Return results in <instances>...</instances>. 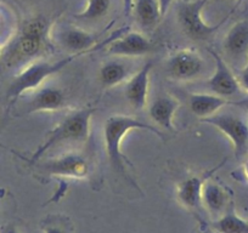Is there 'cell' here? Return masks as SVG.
<instances>
[{
  "label": "cell",
  "instance_id": "6da1fadb",
  "mask_svg": "<svg viewBox=\"0 0 248 233\" xmlns=\"http://www.w3.org/2000/svg\"><path fill=\"white\" fill-rule=\"evenodd\" d=\"M132 130H146L159 139H163V134L156 127L141 122L134 116L122 114L108 116L104 124V141L107 159L112 168L122 174H125V163L132 165L122 153V142L125 135Z\"/></svg>",
  "mask_w": 248,
  "mask_h": 233
},
{
  "label": "cell",
  "instance_id": "7a4b0ae2",
  "mask_svg": "<svg viewBox=\"0 0 248 233\" xmlns=\"http://www.w3.org/2000/svg\"><path fill=\"white\" fill-rule=\"evenodd\" d=\"M49 22L42 16L25 22L18 37L6 52V63L9 66L21 65L42 56L49 47Z\"/></svg>",
  "mask_w": 248,
  "mask_h": 233
},
{
  "label": "cell",
  "instance_id": "3957f363",
  "mask_svg": "<svg viewBox=\"0 0 248 233\" xmlns=\"http://www.w3.org/2000/svg\"><path fill=\"white\" fill-rule=\"evenodd\" d=\"M96 112L94 107H84L68 114L65 119L46 134L42 146L33 153L31 161L37 163L49 149L63 142H85L89 139L90 122Z\"/></svg>",
  "mask_w": 248,
  "mask_h": 233
},
{
  "label": "cell",
  "instance_id": "277c9868",
  "mask_svg": "<svg viewBox=\"0 0 248 233\" xmlns=\"http://www.w3.org/2000/svg\"><path fill=\"white\" fill-rule=\"evenodd\" d=\"M84 55L85 54H71L70 56L56 61V62L44 60L33 61L31 65L23 68L10 83L8 89V97L9 99H17L30 90L38 89L42 87V84L47 78L61 72L72 61H75L78 57L84 56Z\"/></svg>",
  "mask_w": 248,
  "mask_h": 233
},
{
  "label": "cell",
  "instance_id": "5b68a950",
  "mask_svg": "<svg viewBox=\"0 0 248 233\" xmlns=\"http://www.w3.org/2000/svg\"><path fill=\"white\" fill-rule=\"evenodd\" d=\"M207 3L208 0H187L183 1L179 6L178 20L181 29L190 39L195 42L207 40L228 20V17H225L221 22L214 26L207 23L202 16Z\"/></svg>",
  "mask_w": 248,
  "mask_h": 233
},
{
  "label": "cell",
  "instance_id": "8992f818",
  "mask_svg": "<svg viewBox=\"0 0 248 233\" xmlns=\"http://www.w3.org/2000/svg\"><path fill=\"white\" fill-rule=\"evenodd\" d=\"M201 122L214 127L230 140L238 160L248 156V123L243 118L232 113H216Z\"/></svg>",
  "mask_w": 248,
  "mask_h": 233
},
{
  "label": "cell",
  "instance_id": "52a82bcc",
  "mask_svg": "<svg viewBox=\"0 0 248 233\" xmlns=\"http://www.w3.org/2000/svg\"><path fill=\"white\" fill-rule=\"evenodd\" d=\"M125 29H128V28H121L118 32L109 35L105 42L99 43L97 42V35L93 34L88 30L77 27H67L65 29L60 30L59 34H57V40L71 54L87 55L97 49H102V47L105 49L112 40L123 34Z\"/></svg>",
  "mask_w": 248,
  "mask_h": 233
},
{
  "label": "cell",
  "instance_id": "ba28073f",
  "mask_svg": "<svg viewBox=\"0 0 248 233\" xmlns=\"http://www.w3.org/2000/svg\"><path fill=\"white\" fill-rule=\"evenodd\" d=\"M167 72L169 77L180 82L192 80L203 71V61L196 51L181 49L174 52L167 61Z\"/></svg>",
  "mask_w": 248,
  "mask_h": 233
},
{
  "label": "cell",
  "instance_id": "9c48e42d",
  "mask_svg": "<svg viewBox=\"0 0 248 233\" xmlns=\"http://www.w3.org/2000/svg\"><path fill=\"white\" fill-rule=\"evenodd\" d=\"M44 174L50 176L75 177L83 179L89 173V164L88 160L77 153H68L56 158L47 159L39 165Z\"/></svg>",
  "mask_w": 248,
  "mask_h": 233
},
{
  "label": "cell",
  "instance_id": "30bf717a",
  "mask_svg": "<svg viewBox=\"0 0 248 233\" xmlns=\"http://www.w3.org/2000/svg\"><path fill=\"white\" fill-rule=\"evenodd\" d=\"M208 52L214 58V73L208 80V87L211 91L218 96L225 97V99L238 94L241 84L228 63L214 50L208 49Z\"/></svg>",
  "mask_w": 248,
  "mask_h": 233
},
{
  "label": "cell",
  "instance_id": "8fae6325",
  "mask_svg": "<svg viewBox=\"0 0 248 233\" xmlns=\"http://www.w3.org/2000/svg\"><path fill=\"white\" fill-rule=\"evenodd\" d=\"M108 54L113 56L140 57L155 51V45L139 32H125L112 40L106 46Z\"/></svg>",
  "mask_w": 248,
  "mask_h": 233
},
{
  "label": "cell",
  "instance_id": "7c38bea8",
  "mask_svg": "<svg viewBox=\"0 0 248 233\" xmlns=\"http://www.w3.org/2000/svg\"><path fill=\"white\" fill-rule=\"evenodd\" d=\"M226 160L219 163L216 168L206 171V173L199 174V175H191V176L184 179L178 185V199L184 206L189 209L199 208L200 204H202V191L203 186L208 181L209 176L213 175L218 169L225 164Z\"/></svg>",
  "mask_w": 248,
  "mask_h": 233
},
{
  "label": "cell",
  "instance_id": "4fadbf2b",
  "mask_svg": "<svg viewBox=\"0 0 248 233\" xmlns=\"http://www.w3.org/2000/svg\"><path fill=\"white\" fill-rule=\"evenodd\" d=\"M152 67H154L152 62L145 63L135 74L129 77L124 87L125 99L137 111H141L146 106L147 96H149L150 73Z\"/></svg>",
  "mask_w": 248,
  "mask_h": 233
},
{
  "label": "cell",
  "instance_id": "5bb4252c",
  "mask_svg": "<svg viewBox=\"0 0 248 233\" xmlns=\"http://www.w3.org/2000/svg\"><path fill=\"white\" fill-rule=\"evenodd\" d=\"M66 103H67V97L65 91L60 87H38L34 96L28 102L27 113L60 111L66 106Z\"/></svg>",
  "mask_w": 248,
  "mask_h": 233
},
{
  "label": "cell",
  "instance_id": "9a60e30c",
  "mask_svg": "<svg viewBox=\"0 0 248 233\" xmlns=\"http://www.w3.org/2000/svg\"><path fill=\"white\" fill-rule=\"evenodd\" d=\"M180 102L170 95H161L156 97L149 107V114L159 128L174 131V116L178 111Z\"/></svg>",
  "mask_w": 248,
  "mask_h": 233
},
{
  "label": "cell",
  "instance_id": "2e32d148",
  "mask_svg": "<svg viewBox=\"0 0 248 233\" xmlns=\"http://www.w3.org/2000/svg\"><path fill=\"white\" fill-rule=\"evenodd\" d=\"M224 49L232 57H243L248 55V20L236 22L226 33Z\"/></svg>",
  "mask_w": 248,
  "mask_h": 233
},
{
  "label": "cell",
  "instance_id": "e0dca14e",
  "mask_svg": "<svg viewBox=\"0 0 248 233\" xmlns=\"http://www.w3.org/2000/svg\"><path fill=\"white\" fill-rule=\"evenodd\" d=\"M226 104H233V102L216 94H192L189 101L191 112L201 119L218 113Z\"/></svg>",
  "mask_w": 248,
  "mask_h": 233
},
{
  "label": "cell",
  "instance_id": "ac0fdd59",
  "mask_svg": "<svg viewBox=\"0 0 248 233\" xmlns=\"http://www.w3.org/2000/svg\"><path fill=\"white\" fill-rule=\"evenodd\" d=\"M132 14L142 29H152L162 18L158 0H134Z\"/></svg>",
  "mask_w": 248,
  "mask_h": 233
},
{
  "label": "cell",
  "instance_id": "d6986e66",
  "mask_svg": "<svg viewBox=\"0 0 248 233\" xmlns=\"http://www.w3.org/2000/svg\"><path fill=\"white\" fill-rule=\"evenodd\" d=\"M202 204L211 214L220 216L228 204V193L220 185L207 181L202 191Z\"/></svg>",
  "mask_w": 248,
  "mask_h": 233
},
{
  "label": "cell",
  "instance_id": "ffe728a7",
  "mask_svg": "<svg viewBox=\"0 0 248 233\" xmlns=\"http://www.w3.org/2000/svg\"><path fill=\"white\" fill-rule=\"evenodd\" d=\"M129 79V70L121 61H108L99 71V80L106 89L122 84Z\"/></svg>",
  "mask_w": 248,
  "mask_h": 233
},
{
  "label": "cell",
  "instance_id": "44dd1931",
  "mask_svg": "<svg viewBox=\"0 0 248 233\" xmlns=\"http://www.w3.org/2000/svg\"><path fill=\"white\" fill-rule=\"evenodd\" d=\"M212 226L217 233H248V221L233 211L220 215Z\"/></svg>",
  "mask_w": 248,
  "mask_h": 233
},
{
  "label": "cell",
  "instance_id": "7402d4cb",
  "mask_svg": "<svg viewBox=\"0 0 248 233\" xmlns=\"http://www.w3.org/2000/svg\"><path fill=\"white\" fill-rule=\"evenodd\" d=\"M111 9V0H88L84 10L76 14L75 17L79 21H97L106 16Z\"/></svg>",
  "mask_w": 248,
  "mask_h": 233
},
{
  "label": "cell",
  "instance_id": "603a6c76",
  "mask_svg": "<svg viewBox=\"0 0 248 233\" xmlns=\"http://www.w3.org/2000/svg\"><path fill=\"white\" fill-rule=\"evenodd\" d=\"M63 222L60 221V218L52 216L49 218L44 223H43V232L44 233H68L67 228L65 225H62Z\"/></svg>",
  "mask_w": 248,
  "mask_h": 233
},
{
  "label": "cell",
  "instance_id": "cb8c5ba5",
  "mask_svg": "<svg viewBox=\"0 0 248 233\" xmlns=\"http://www.w3.org/2000/svg\"><path fill=\"white\" fill-rule=\"evenodd\" d=\"M174 0H158V4H159V9H161V15L162 17L167 15V13L169 11L170 9L171 4H173Z\"/></svg>",
  "mask_w": 248,
  "mask_h": 233
},
{
  "label": "cell",
  "instance_id": "d4e9b609",
  "mask_svg": "<svg viewBox=\"0 0 248 233\" xmlns=\"http://www.w3.org/2000/svg\"><path fill=\"white\" fill-rule=\"evenodd\" d=\"M240 84L242 85V87L248 91V61H247V65H246V67L243 68L242 73H241Z\"/></svg>",
  "mask_w": 248,
  "mask_h": 233
},
{
  "label": "cell",
  "instance_id": "484cf974",
  "mask_svg": "<svg viewBox=\"0 0 248 233\" xmlns=\"http://www.w3.org/2000/svg\"><path fill=\"white\" fill-rule=\"evenodd\" d=\"M123 3V10L124 14L129 16L133 11V5H134V0H122Z\"/></svg>",
  "mask_w": 248,
  "mask_h": 233
},
{
  "label": "cell",
  "instance_id": "4316f807",
  "mask_svg": "<svg viewBox=\"0 0 248 233\" xmlns=\"http://www.w3.org/2000/svg\"><path fill=\"white\" fill-rule=\"evenodd\" d=\"M233 104H235V106L242 107V108H245L248 113V99H243V100H241V101L233 102Z\"/></svg>",
  "mask_w": 248,
  "mask_h": 233
},
{
  "label": "cell",
  "instance_id": "83f0119b",
  "mask_svg": "<svg viewBox=\"0 0 248 233\" xmlns=\"http://www.w3.org/2000/svg\"><path fill=\"white\" fill-rule=\"evenodd\" d=\"M1 233H20V232H18V230L15 227V226L10 225V226H6Z\"/></svg>",
  "mask_w": 248,
  "mask_h": 233
},
{
  "label": "cell",
  "instance_id": "f1b7e54d",
  "mask_svg": "<svg viewBox=\"0 0 248 233\" xmlns=\"http://www.w3.org/2000/svg\"><path fill=\"white\" fill-rule=\"evenodd\" d=\"M246 175H247V177H248V164H247V166H246Z\"/></svg>",
  "mask_w": 248,
  "mask_h": 233
},
{
  "label": "cell",
  "instance_id": "f546056e",
  "mask_svg": "<svg viewBox=\"0 0 248 233\" xmlns=\"http://www.w3.org/2000/svg\"><path fill=\"white\" fill-rule=\"evenodd\" d=\"M206 233H213V232H206Z\"/></svg>",
  "mask_w": 248,
  "mask_h": 233
},
{
  "label": "cell",
  "instance_id": "4dcf8cb0",
  "mask_svg": "<svg viewBox=\"0 0 248 233\" xmlns=\"http://www.w3.org/2000/svg\"><path fill=\"white\" fill-rule=\"evenodd\" d=\"M183 1H187V0H183Z\"/></svg>",
  "mask_w": 248,
  "mask_h": 233
}]
</instances>
